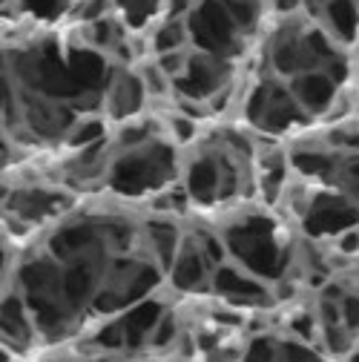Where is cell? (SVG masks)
<instances>
[{
  "label": "cell",
  "mask_w": 359,
  "mask_h": 362,
  "mask_svg": "<svg viewBox=\"0 0 359 362\" xmlns=\"http://www.w3.org/2000/svg\"><path fill=\"white\" fill-rule=\"evenodd\" d=\"M172 178H178L172 147L164 141H147L115 156L104 185H110L118 196H147L167 187Z\"/></svg>",
  "instance_id": "obj_1"
},
{
  "label": "cell",
  "mask_w": 359,
  "mask_h": 362,
  "mask_svg": "<svg viewBox=\"0 0 359 362\" xmlns=\"http://www.w3.org/2000/svg\"><path fill=\"white\" fill-rule=\"evenodd\" d=\"M224 86H230V61L207 52H193L187 72L175 81V93L184 101L207 104L213 95H218Z\"/></svg>",
  "instance_id": "obj_2"
},
{
  "label": "cell",
  "mask_w": 359,
  "mask_h": 362,
  "mask_svg": "<svg viewBox=\"0 0 359 362\" xmlns=\"http://www.w3.org/2000/svg\"><path fill=\"white\" fill-rule=\"evenodd\" d=\"M307 121H310V115L302 110V104L290 93V86L267 81V98H264V110H261L256 127L264 132H273V135H285L290 129L307 127Z\"/></svg>",
  "instance_id": "obj_3"
},
{
  "label": "cell",
  "mask_w": 359,
  "mask_h": 362,
  "mask_svg": "<svg viewBox=\"0 0 359 362\" xmlns=\"http://www.w3.org/2000/svg\"><path fill=\"white\" fill-rule=\"evenodd\" d=\"M147 101V89L139 72L132 69H115L104 89V112L112 121H124L139 115Z\"/></svg>",
  "instance_id": "obj_4"
},
{
  "label": "cell",
  "mask_w": 359,
  "mask_h": 362,
  "mask_svg": "<svg viewBox=\"0 0 359 362\" xmlns=\"http://www.w3.org/2000/svg\"><path fill=\"white\" fill-rule=\"evenodd\" d=\"M290 93L296 95V101L302 104V110L313 118V115H325L334 104H336V81L328 72H305L288 81Z\"/></svg>",
  "instance_id": "obj_5"
},
{
  "label": "cell",
  "mask_w": 359,
  "mask_h": 362,
  "mask_svg": "<svg viewBox=\"0 0 359 362\" xmlns=\"http://www.w3.org/2000/svg\"><path fill=\"white\" fill-rule=\"evenodd\" d=\"M319 26L339 43H351L359 32V4L356 0H317ZM310 9V12H313Z\"/></svg>",
  "instance_id": "obj_6"
},
{
  "label": "cell",
  "mask_w": 359,
  "mask_h": 362,
  "mask_svg": "<svg viewBox=\"0 0 359 362\" xmlns=\"http://www.w3.org/2000/svg\"><path fill=\"white\" fill-rule=\"evenodd\" d=\"M190 47V29H187V18L184 21H164L150 32V49L153 55H167V52H178Z\"/></svg>",
  "instance_id": "obj_7"
},
{
  "label": "cell",
  "mask_w": 359,
  "mask_h": 362,
  "mask_svg": "<svg viewBox=\"0 0 359 362\" xmlns=\"http://www.w3.org/2000/svg\"><path fill=\"white\" fill-rule=\"evenodd\" d=\"M107 135V121L104 118H78L75 127L66 135V144L72 150H86L93 144H101Z\"/></svg>",
  "instance_id": "obj_8"
},
{
  "label": "cell",
  "mask_w": 359,
  "mask_h": 362,
  "mask_svg": "<svg viewBox=\"0 0 359 362\" xmlns=\"http://www.w3.org/2000/svg\"><path fill=\"white\" fill-rule=\"evenodd\" d=\"M139 75H141V81H144V89H147V98H164V95H170V93H175V86H172V81L161 72V66L155 64V58H150V61H144V66L139 69Z\"/></svg>",
  "instance_id": "obj_9"
},
{
  "label": "cell",
  "mask_w": 359,
  "mask_h": 362,
  "mask_svg": "<svg viewBox=\"0 0 359 362\" xmlns=\"http://www.w3.org/2000/svg\"><path fill=\"white\" fill-rule=\"evenodd\" d=\"M224 6H228V12L233 15V21L239 23V29H253L261 18V6L264 0H224Z\"/></svg>",
  "instance_id": "obj_10"
},
{
  "label": "cell",
  "mask_w": 359,
  "mask_h": 362,
  "mask_svg": "<svg viewBox=\"0 0 359 362\" xmlns=\"http://www.w3.org/2000/svg\"><path fill=\"white\" fill-rule=\"evenodd\" d=\"M267 4H271L273 12H279V15H293L299 6H305V0H267Z\"/></svg>",
  "instance_id": "obj_11"
}]
</instances>
